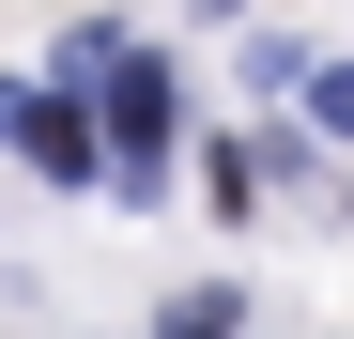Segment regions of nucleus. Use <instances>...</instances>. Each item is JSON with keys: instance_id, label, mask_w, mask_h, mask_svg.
<instances>
[{"instance_id": "5", "label": "nucleus", "mask_w": 354, "mask_h": 339, "mask_svg": "<svg viewBox=\"0 0 354 339\" xmlns=\"http://www.w3.org/2000/svg\"><path fill=\"white\" fill-rule=\"evenodd\" d=\"M154 339H231V293H185V309H169Z\"/></svg>"}, {"instance_id": "6", "label": "nucleus", "mask_w": 354, "mask_h": 339, "mask_svg": "<svg viewBox=\"0 0 354 339\" xmlns=\"http://www.w3.org/2000/svg\"><path fill=\"white\" fill-rule=\"evenodd\" d=\"M216 16H247V0H216Z\"/></svg>"}, {"instance_id": "4", "label": "nucleus", "mask_w": 354, "mask_h": 339, "mask_svg": "<svg viewBox=\"0 0 354 339\" xmlns=\"http://www.w3.org/2000/svg\"><path fill=\"white\" fill-rule=\"evenodd\" d=\"M308 124H324V139H354V62H308Z\"/></svg>"}, {"instance_id": "1", "label": "nucleus", "mask_w": 354, "mask_h": 339, "mask_svg": "<svg viewBox=\"0 0 354 339\" xmlns=\"http://www.w3.org/2000/svg\"><path fill=\"white\" fill-rule=\"evenodd\" d=\"M93 154L124 170V185L169 170V62H154V46H108V62H93Z\"/></svg>"}, {"instance_id": "3", "label": "nucleus", "mask_w": 354, "mask_h": 339, "mask_svg": "<svg viewBox=\"0 0 354 339\" xmlns=\"http://www.w3.org/2000/svg\"><path fill=\"white\" fill-rule=\"evenodd\" d=\"M201 185H216V216H247V201H262V154H247V139H216V154H201Z\"/></svg>"}, {"instance_id": "2", "label": "nucleus", "mask_w": 354, "mask_h": 339, "mask_svg": "<svg viewBox=\"0 0 354 339\" xmlns=\"http://www.w3.org/2000/svg\"><path fill=\"white\" fill-rule=\"evenodd\" d=\"M0 139H16V154L46 170V185H93V170H108V154H93V108H77V93H0Z\"/></svg>"}]
</instances>
